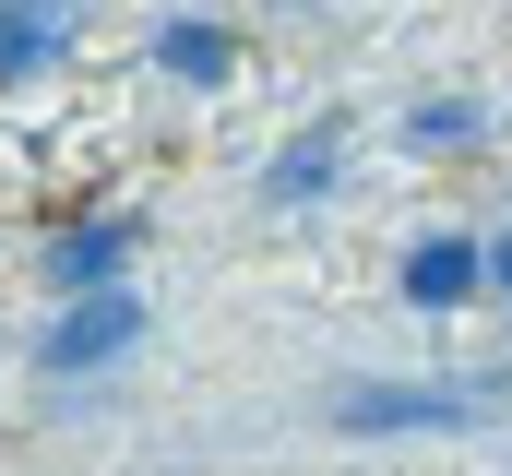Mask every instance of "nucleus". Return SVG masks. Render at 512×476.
Segmentation results:
<instances>
[{
	"label": "nucleus",
	"mask_w": 512,
	"mask_h": 476,
	"mask_svg": "<svg viewBox=\"0 0 512 476\" xmlns=\"http://www.w3.org/2000/svg\"><path fill=\"white\" fill-rule=\"evenodd\" d=\"M501 405H512L501 369H405V381H334L322 429H346V441H465V429H501Z\"/></svg>",
	"instance_id": "1"
},
{
	"label": "nucleus",
	"mask_w": 512,
	"mask_h": 476,
	"mask_svg": "<svg viewBox=\"0 0 512 476\" xmlns=\"http://www.w3.org/2000/svg\"><path fill=\"white\" fill-rule=\"evenodd\" d=\"M131 346H143V298H131V286H96V298H72V310L36 334V369L72 381V369H108V357H131Z\"/></svg>",
	"instance_id": "2"
},
{
	"label": "nucleus",
	"mask_w": 512,
	"mask_h": 476,
	"mask_svg": "<svg viewBox=\"0 0 512 476\" xmlns=\"http://www.w3.org/2000/svg\"><path fill=\"white\" fill-rule=\"evenodd\" d=\"M393 286H405V310H429V322H453V310H477L489 298V238L465 227H429L405 262H393Z\"/></svg>",
	"instance_id": "3"
},
{
	"label": "nucleus",
	"mask_w": 512,
	"mask_h": 476,
	"mask_svg": "<svg viewBox=\"0 0 512 476\" xmlns=\"http://www.w3.org/2000/svg\"><path fill=\"white\" fill-rule=\"evenodd\" d=\"M334 179H346V119H310L298 143H274V155H262V203H286V215H298V203H322Z\"/></svg>",
	"instance_id": "4"
},
{
	"label": "nucleus",
	"mask_w": 512,
	"mask_h": 476,
	"mask_svg": "<svg viewBox=\"0 0 512 476\" xmlns=\"http://www.w3.org/2000/svg\"><path fill=\"white\" fill-rule=\"evenodd\" d=\"M48 286H60V298L131 286V227H72V238H48Z\"/></svg>",
	"instance_id": "5"
},
{
	"label": "nucleus",
	"mask_w": 512,
	"mask_h": 476,
	"mask_svg": "<svg viewBox=\"0 0 512 476\" xmlns=\"http://www.w3.org/2000/svg\"><path fill=\"white\" fill-rule=\"evenodd\" d=\"M489 143V96H417L405 108V155H477Z\"/></svg>",
	"instance_id": "6"
},
{
	"label": "nucleus",
	"mask_w": 512,
	"mask_h": 476,
	"mask_svg": "<svg viewBox=\"0 0 512 476\" xmlns=\"http://www.w3.org/2000/svg\"><path fill=\"white\" fill-rule=\"evenodd\" d=\"M155 60H167L179 84H227V72H239V48H227V24H167V36H155Z\"/></svg>",
	"instance_id": "7"
},
{
	"label": "nucleus",
	"mask_w": 512,
	"mask_h": 476,
	"mask_svg": "<svg viewBox=\"0 0 512 476\" xmlns=\"http://www.w3.org/2000/svg\"><path fill=\"white\" fill-rule=\"evenodd\" d=\"M36 60H60V24H48V0H0V84H24Z\"/></svg>",
	"instance_id": "8"
},
{
	"label": "nucleus",
	"mask_w": 512,
	"mask_h": 476,
	"mask_svg": "<svg viewBox=\"0 0 512 476\" xmlns=\"http://www.w3.org/2000/svg\"><path fill=\"white\" fill-rule=\"evenodd\" d=\"M489 298H501V310H512V227L489 238Z\"/></svg>",
	"instance_id": "9"
},
{
	"label": "nucleus",
	"mask_w": 512,
	"mask_h": 476,
	"mask_svg": "<svg viewBox=\"0 0 512 476\" xmlns=\"http://www.w3.org/2000/svg\"><path fill=\"white\" fill-rule=\"evenodd\" d=\"M48 12H60V0H48Z\"/></svg>",
	"instance_id": "10"
}]
</instances>
